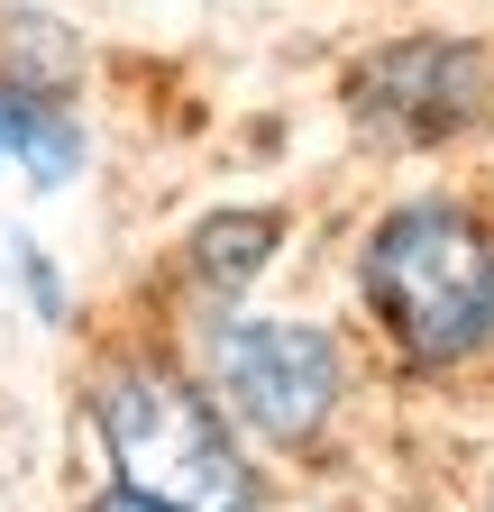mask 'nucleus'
I'll return each instance as SVG.
<instances>
[{"mask_svg":"<svg viewBox=\"0 0 494 512\" xmlns=\"http://www.w3.org/2000/svg\"><path fill=\"white\" fill-rule=\"evenodd\" d=\"M366 302L403 357L449 366L494 339V238L458 202H403L366 238Z\"/></svg>","mask_w":494,"mask_h":512,"instance_id":"obj_1","label":"nucleus"},{"mask_svg":"<svg viewBox=\"0 0 494 512\" xmlns=\"http://www.w3.org/2000/svg\"><path fill=\"white\" fill-rule=\"evenodd\" d=\"M92 412L110 439L119 494L165 503V512H257V467L238 458L229 421L174 366H119L92 394Z\"/></svg>","mask_w":494,"mask_h":512,"instance_id":"obj_2","label":"nucleus"},{"mask_svg":"<svg viewBox=\"0 0 494 512\" xmlns=\"http://www.w3.org/2000/svg\"><path fill=\"white\" fill-rule=\"evenodd\" d=\"M220 394L266 439H312L339 403V348L312 320H247L220 339Z\"/></svg>","mask_w":494,"mask_h":512,"instance_id":"obj_3","label":"nucleus"},{"mask_svg":"<svg viewBox=\"0 0 494 512\" xmlns=\"http://www.w3.org/2000/svg\"><path fill=\"white\" fill-rule=\"evenodd\" d=\"M348 110L376 138H403V147L449 138V128H467L485 110V55L458 37H403L348 74Z\"/></svg>","mask_w":494,"mask_h":512,"instance_id":"obj_4","label":"nucleus"},{"mask_svg":"<svg viewBox=\"0 0 494 512\" xmlns=\"http://www.w3.org/2000/svg\"><path fill=\"white\" fill-rule=\"evenodd\" d=\"M275 247H284V211H211L183 256H193V284L211 302H229V293H247V284L266 275Z\"/></svg>","mask_w":494,"mask_h":512,"instance_id":"obj_5","label":"nucleus"},{"mask_svg":"<svg viewBox=\"0 0 494 512\" xmlns=\"http://www.w3.org/2000/svg\"><path fill=\"white\" fill-rule=\"evenodd\" d=\"M0 156H19L37 183H65L83 165V138H74V119L65 110H46L28 92H0Z\"/></svg>","mask_w":494,"mask_h":512,"instance_id":"obj_6","label":"nucleus"},{"mask_svg":"<svg viewBox=\"0 0 494 512\" xmlns=\"http://www.w3.org/2000/svg\"><path fill=\"white\" fill-rule=\"evenodd\" d=\"M92 512H165V503H138V494H101Z\"/></svg>","mask_w":494,"mask_h":512,"instance_id":"obj_7","label":"nucleus"}]
</instances>
